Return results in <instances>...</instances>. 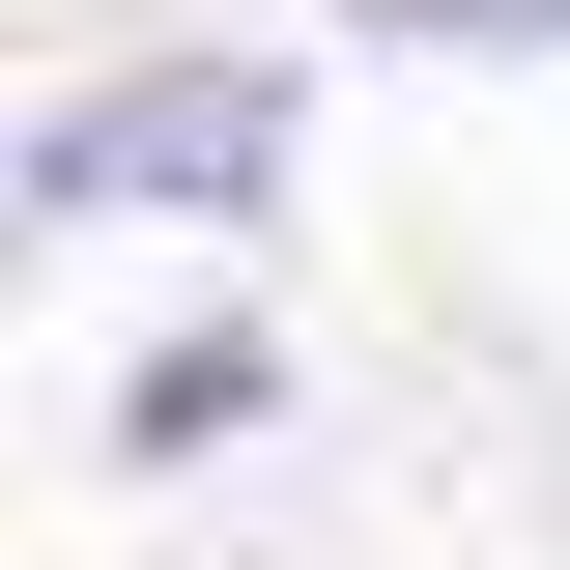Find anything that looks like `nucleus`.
<instances>
[{
  "instance_id": "nucleus-3",
  "label": "nucleus",
  "mask_w": 570,
  "mask_h": 570,
  "mask_svg": "<svg viewBox=\"0 0 570 570\" xmlns=\"http://www.w3.org/2000/svg\"><path fill=\"white\" fill-rule=\"evenodd\" d=\"M343 58H456V86H570V0H314Z\"/></svg>"
},
{
  "instance_id": "nucleus-1",
  "label": "nucleus",
  "mask_w": 570,
  "mask_h": 570,
  "mask_svg": "<svg viewBox=\"0 0 570 570\" xmlns=\"http://www.w3.org/2000/svg\"><path fill=\"white\" fill-rule=\"evenodd\" d=\"M285 200H314V58L285 29H142V58L29 86V142H0V228H200V257H257Z\"/></svg>"
},
{
  "instance_id": "nucleus-2",
  "label": "nucleus",
  "mask_w": 570,
  "mask_h": 570,
  "mask_svg": "<svg viewBox=\"0 0 570 570\" xmlns=\"http://www.w3.org/2000/svg\"><path fill=\"white\" fill-rule=\"evenodd\" d=\"M257 428H285V314H257V285H200V314L115 371V485H228Z\"/></svg>"
}]
</instances>
